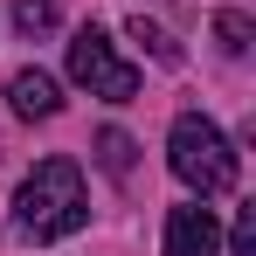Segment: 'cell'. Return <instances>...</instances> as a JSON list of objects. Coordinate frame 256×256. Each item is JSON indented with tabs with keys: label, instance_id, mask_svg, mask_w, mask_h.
<instances>
[{
	"label": "cell",
	"instance_id": "7a4b0ae2",
	"mask_svg": "<svg viewBox=\"0 0 256 256\" xmlns=\"http://www.w3.org/2000/svg\"><path fill=\"white\" fill-rule=\"evenodd\" d=\"M166 166L180 187H194L201 201H214V194H228L236 187V146L222 138V125L214 118H201V111H180L166 132Z\"/></svg>",
	"mask_w": 256,
	"mask_h": 256
},
{
	"label": "cell",
	"instance_id": "52a82bcc",
	"mask_svg": "<svg viewBox=\"0 0 256 256\" xmlns=\"http://www.w3.org/2000/svg\"><path fill=\"white\" fill-rule=\"evenodd\" d=\"M14 28L21 35H48L56 28V0H14Z\"/></svg>",
	"mask_w": 256,
	"mask_h": 256
},
{
	"label": "cell",
	"instance_id": "30bf717a",
	"mask_svg": "<svg viewBox=\"0 0 256 256\" xmlns=\"http://www.w3.org/2000/svg\"><path fill=\"white\" fill-rule=\"evenodd\" d=\"M228 256H256V208L236 214V228H228Z\"/></svg>",
	"mask_w": 256,
	"mask_h": 256
},
{
	"label": "cell",
	"instance_id": "6da1fadb",
	"mask_svg": "<svg viewBox=\"0 0 256 256\" xmlns=\"http://www.w3.org/2000/svg\"><path fill=\"white\" fill-rule=\"evenodd\" d=\"M84 222H90L84 166H76V160H62V152L42 160V166L14 187V228H21L28 242H62V236H76Z\"/></svg>",
	"mask_w": 256,
	"mask_h": 256
},
{
	"label": "cell",
	"instance_id": "8992f818",
	"mask_svg": "<svg viewBox=\"0 0 256 256\" xmlns=\"http://www.w3.org/2000/svg\"><path fill=\"white\" fill-rule=\"evenodd\" d=\"M97 166L111 173V180H125V173H132V138H125L118 125H111L104 138H97Z\"/></svg>",
	"mask_w": 256,
	"mask_h": 256
},
{
	"label": "cell",
	"instance_id": "5b68a950",
	"mask_svg": "<svg viewBox=\"0 0 256 256\" xmlns=\"http://www.w3.org/2000/svg\"><path fill=\"white\" fill-rule=\"evenodd\" d=\"M7 104H14V118H56L62 111V90L48 70H14L7 76Z\"/></svg>",
	"mask_w": 256,
	"mask_h": 256
},
{
	"label": "cell",
	"instance_id": "3957f363",
	"mask_svg": "<svg viewBox=\"0 0 256 256\" xmlns=\"http://www.w3.org/2000/svg\"><path fill=\"white\" fill-rule=\"evenodd\" d=\"M70 84L90 90V97H104V104H132L138 97V70L118 56V42L104 28H76L70 35Z\"/></svg>",
	"mask_w": 256,
	"mask_h": 256
},
{
	"label": "cell",
	"instance_id": "277c9868",
	"mask_svg": "<svg viewBox=\"0 0 256 256\" xmlns=\"http://www.w3.org/2000/svg\"><path fill=\"white\" fill-rule=\"evenodd\" d=\"M166 256H222V222H214V208H201V201L166 208Z\"/></svg>",
	"mask_w": 256,
	"mask_h": 256
},
{
	"label": "cell",
	"instance_id": "9c48e42d",
	"mask_svg": "<svg viewBox=\"0 0 256 256\" xmlns=\"http://www.w3.org/2000/svg\"><path fill=\"white\" fill-rule=\"evenodd\" d=\"M132 35H138V42L152 48V56H160V62H166V70H173V62H180V48H173L166 35H160V28H152V21H146V14H138V21H132Z\"/></svg>",
	"mask_w": 256,
	"mask_h": 256
},
{
	"label": "cell",
	"instance_id": "ba28073f",
	"mask_svg": "<svg viewBox=\"0 0 256 256\" xmlns=\"http://www.w3.org/2000/svg\"><path fill=\"white\" fill-rule=\"evenodd\" d=\"M214 42H222V56H250V21L242 14H214Z\"/></svg>",
	"mask_w": 256,
	"mask_h": 256
}]
</instances>
